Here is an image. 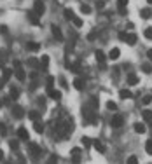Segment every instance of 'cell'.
I'll use <instances>...</instances> for the list:
<instances>
[{
    "label": "cell",
    "mask_w": 152,
    "mask_h": 164,
    "mask_svg": "<svg viewBox=\"0 0 152 164\" xmlns=\"http://www.w3.org/2000/svg\"><path fill=\"white\" fill-rule=\"evenodd\" d=\"M7 129H5V124H0V134H5Z\"/></svg>",
    "instance_id": "cell-45"
},
{
    "label": "cell",
    "mask_w": 152,
    "mask_h": 164,
    "mask_svg": "<svg viewBox=\"0 0 152 164\" xmlns=\"http://www.w3.org/2000/svg\"><path fill=\"white\" fill-rule=\"evenodd\" d=\"M59 84H61V86H63V87H68V86H67V80H65V79H63V77H59Z\"/></svg>",
    "instance_id": "cell-46"
},
{
    "label": "cell",
    "mask_w": 152,
    "mask_h": 164,
    "mask_svg": "<svg viewBox=\"0 0 152 164\" xmlns=\"http://www.w3.org/2000/svg\"><path fill=\"white\" fill-rule=\"evenodd\" d=\"M136 163H138V159H136L135 155H131V157L128 159V164H136Z\"/></svg>",
    "instance_id": "cell-41"
},
{
    "label": "cell",
    "mask_w": 152,
    "mask_h": 164,
    "mask_svg": "<svg viewBox=\"0 0 152 164\" xmlns=\"http://www.w3.org/2000/svg\"><path fill=\"white\" fill-rule=\"evenodd\" d=\"M88 107H89V108H93V110H96V108H98V100H96V98H89Z\"/></svg>",
    "instance_id": "cell-22"
},
{
    "label": "cell",
    "mask_w": 152,
    "mask_h": 164,
    "mask_svg": "<svg viewBox=\"0 0 152 164\" xmlns=\"http://www.w3.org/2000/svg\"><path fill=\"white\" fill-rule=\"evenodd\" d=\"M142 115H143V121H147V122H151L152 121V112L151 110H143Z\"/></svg>",
    "instance_id": "cell-21"
},
{
    "label": "cell",
    "mask_w": 152,
    "mask_h": 164,
    "mask_svg": "<svg viewBox=\"0 0 152 164\" xmlns=\"http://www.w3.org/2000/svg\"><path fill=\"white\" fill-rule=\"evenodd\" d=\"M38 115H40V113H38L37 110H33V112H30V113H28V117H30L32 121H37V119H38Z\"/></svg>",
    "instance_id": "cell-33"
},
{
    "label": "cell",
    "mask_w": 152,
    "mask_h": 164,
    "mask_svg": "<svg viewBox=\"0 0 152 164\" xmlns=\"http://www.w3.org/2000/svg\"><path fill=\"white\" fill-rule=\"evenodd\" d=\"M138 82H140V79H138L135 73H130V75H128V84H130V86H135V84H138Z\"/></svg>",
    "instance_id": "cell-15"
},
{
    "label": "cell",
    "mask_w": 152,
    "mask_h": 164,
    "mask_svg": "<svg viewBox=\"0 0 152 164\" xmlns=\"http://www.w3.org/2000/svg\"><path fill=\"white\" fill-rule=\"evenodd\" d=\"M18 138H21V140H30V134H28V131H26V128H19L18 129Z\"/></svg>",
    "instance_id": "cell-6"
},
{
    "label": "cell",
    "mask_w": 152,
    "mask_h": 164,
    "mask_svg": "<svg viewBox=\"0 0 152 164\" xmlns=\"http://www.w3.org/2000/svg\"><path fill=\"white\" fill-rule=\"evenodd\" d=\"M107 108H109V110H115V108H117V103H115V101H107Z\"/></svg>",
    "instance_id": "cell-36"
},
{
    "label": "cell",
    "mask_w": 152,
    "mask_h": 164,
    "mask_svg": "<svg viewBox=\"0 0 152 164\" xmlns=\"http://www.w3.org/2000/svg\"><path fill=\"white\" fill-rule=\"evenodd\" d=\"M18 96H19V89H18V87H11V98H12V100H16Z\"/></svg>",
    "instance_id": "cell-31"
},
{
    "label": "cell",
    "mask_w": 152,
    "mask_h": 164,
    "mask_svg": "<svg viewBox=\"0 0 152 164\" xmlns=\"http://www.w3.org/2000/svg\"><path fill=\"white\" fill-rule=\"evenodd\" d=\"M28 21L32 23V25H40V19H38V14H35V11H30L28 12Z\"/></svg>",
    "instance_id": "cell-5"
},
{
    "label": "cell",
    "mask_w": 152,
    "mask_h": 164,
    "mask_svg": "<svg viewBox=\"0 0 152 164\" xmlns=\"http://www.w3.org/2000/svg\"><path fill=\"white\" fill-rule=\"evenodd\" d=\"M14 68H16V79H18L19 82H25V80H26V73H25V70H23V68H21V65H18V66H14Z\"/></svg>",
    "instance_id": "cell-3"
},
{
    "label": "cell",
    "mask_w": 152,
    "mask_h": 164,
    "mask_svg": "<svg viewBox=\"0 0 152 164\" xmlns=\"http://www.w3.org/2000/svg\"><path fill=\"white\" fill-rule=\"evenodd\" d=\"M47 163H49V164H54V163H58V157H56V155H51Z\"/></svg>",
    "instance_id": "cell-42"
},
{
    "label": "cell",
    "mask_w": 152,
    "mask_h": 164,
    "mask_svg": "<svg viewBox=\"0 0 152 164\" xmlns=\"http://www.w3.org/2000/svg\"><path fill=\"white\" fill-rule=\"evenodd\" d=\"M33 11H35V14H38V16H42V14H44L46 5H44V2H42V0H35V2H33Z\"/></svg>",
    "instance_id": "cell-2"
},
{
    "label": "cell",
    "mask_w": 152,
    "mask_h": 164,
    "mask_svg": "<svg viewBox=\"0 0 152 164\" xmlns=\"http://www.w3.org/2000/svg\"><path fill=\"white\" fill-rule=\"evenodd\" d=\"M147 2H149V4H151V5H152V0H147Z\"/></svg>",
    "instance_id": "cell-50"
},
{
    "label": "cell",
    "mask_w": 152,
    "mask_h": 164,
    "mask_svg": "<svg viewBox=\"0 0 152 164\" xmlns=\"http://www.w3.org/2000/svg\"><path fill=\"white\" fill-rule=\"evenodd\" d=\"M110 124H112V128H121L124 124V117L121 113H115L114 117H112V121H110Z\"/></svg>",
    "instance_id": "cell-1"
},
{
    "label": "cell",
    "mask_w": 152,
    "mask_h": 164,
    "mask_svg": "<svg viewBox=\"0 0 152 164\" xmlns=\"http://www.w3.org/2000/svg\"><path fill=\"white\" fill-rule=\"evenodd\" d=\"M53 84H54V77H53V75H49V77L46 79V86H47V89H49V87H53Z\"/></svg>",
    "instance_id": "cell-27"
},
{
    "label": "cell",
    "mask_w": 152,
    "mask_h": 164,
    "mask_svg": "<svg viewBox=\"0 0 152 164\" xmlns=\"http://www.w3.org/2000/svg\"><path fill=\"white\" fill-rule=\"evenodd\" d=\"M142 68H143V72H145V73H152V66H151V65H143Z\"/></svg>",
    "instance_id": "cell-38"
},
{
    "label": "cell",
    "mask_w": 152,
    "mask_h": 164,
    "mask_svg": "<svg viewBox=\"0 0 152 164\" xmlns=\"http://www.w3.org/2000/svg\"><path fill=\"white\" fill-rule=\"evenodd\" d=\"M124 42H128L130 46H135L136 44V35L135 33H126V40Z\"/></svg>",
    "instance_id": "cell-14"
},
{
    "label": "cell",
    "mask_w": 152,
    "mask_h": 164,
    "mask_svg": "<svg viewBox=\"0 0 152 164\" xmlns=\"http://www.w3.org/2000/svg\"><path fill=\"white\" fill-rule=\"evenodd\" d=\"M151 101H152V96H151V94H147V96H143V98H142V103H143V105H149Z\"/></svg>",
    "instance_id": "cell-35"
},
{
    "label": "cell",
    "mask_w": 152,
    "mask_h": 164,
    "mask_svg": "<svg viewBox=\"0 0 152 164\" xmlns=\"http://www.w3.org/2000/svg\"><path fill=\"white\" fill-rule=\"evenodd\" d=\"M38 65H40V61H38L37 58H28V66H32V68H37Z\"/></svg>",
    "instance_id": "cell-19"
},
{
    "label": "cell",
    "mask_w": 152,
    "mask_h": 164,
    "mask_svg": "<svg viewBox=\"0 0 152 164\" xmlns=\"http://www.w3.org/2000/svg\"><path fill=\"white\" fill-rule=\"evenodd\" d=\"M140 16H142V19H149L152 16L151 9H142V11H140Z\"/></svg>",
    "instance_id": "cell-20"
},
{
    "label": "cell",
    "mask_w": 152,
    "mask_h": 164,
    "mask_svg": "<svg viewBox=\"0 0 152 164\" xmlns=\"http://www.w3.org/2000/svg\"><path fill=\"white\" fill-rule=\"evenodd\" d=\"M133 128H135V133H138V134H143V133L147 131V129H145V124H142V122H136Z\"/></svg>",
    "instance_id": "cell-13"
},
{
    "label": "cell",
    "mask_w": 152,
    "mask_h": 164,
    "mask_svg": "<svg viewBox=\"0 0 152 164\" xmlns=\"http://www.w3.org/2000/svg\"><path fill=\"white\" fill-rule=\"evenodd\" d=\"M117 7H119V11L121 9H126L128 7V0H117Z\"/></svg>",
    "instance_id": "cell-28"
},
{
    "label": "cell",
    "mask_w": 152,
    "mask_h": 164,
    "mask_svg": "<svg viewBox=\"0 0 152 164\" xmlns=\"http://www.w3.org/2000/svg\"><path fill=\"white\" fill-rule=\"evenodd\" d=\"M26 51L37 53V51H40V44H37V42H28V44H26Z\"/></svg>",
    "instance_id": "cell-7"
},
{
    "label": "cell",
    "mask_w": 152,
    "mask_h": 164,
    "mask_svg": "<svg viewBox=\"0 0 152 164\" xmlns=\"http://www.w3.org/2000/svg\"><path fill=\"white\" fill-rule=\"evenodd\" d=\"M84 86H86V84H84V80H82V79H79V77H77L75 80H74V87H75L77 91H82V89H84Z\"/></svg>",
    "instance_id": "cell-12"
},
{
    "label": "cell",
    "mask_w": 152,
    "mask_h": 164,
    "mask_svg": "<svg viewBox=\"0 0 152 164\" xmlns=\"http://www.w3.org/2000/svg\"><path fill=\"white\" fill-rule=\"evenodd\" d=\"M147 58L152 61V49H149V51H147Z\"/></svg>",
    "instance_id": "cell-48"
},
{
    "label": "cell",
    "mask_w": 152,
    "mask_h": 164,
    "mask_svg": "<svg viewBox=\"0 0 152 164\" xmlns=\"http://www.w3.org/2000/svg\"><path fill=\"white\" fill-rule=\"evenodd\" d=\"M11 75H12V70L5 68V70H4V77H2V80H4V82H5V80H9V79H11Z\"/></svg>",
    "instance_id": "cell-24"
},
{
    "label": "cell",
    "mask_w": 152,
    "mask_h": 164,
    "mask_svg": "<svg viewBox=\"0 0 152 164\" xmlns=\"http://www.w3.org/2000/svg\"><path fill=\"white\" fill-rule=\"evenodd\" d=\"M145 152H147L149 155H152V140L145 142Z\"/></svg>",
    "instance_id": "cell-29"
},
{
    "label": "cell",
    "mask_w": 152,
    "mask_h": 164,
    "mask_svg": "<svg viewBox=\"0 0 152 164\" xmlns=\"http://www.w3.org/2000/svg\"><path fill=\"white\" fill-rule=\"evenodd\" d=\"M65 18L72 19V18H74V11H72V9H65Z\"/></svg>",
    "instance_id": "cell-34"
},
{
    "label": "cell",
    "mask_w": 152,
    "mask_h": 164,
    "mask_svg": "<svg viewBox=\"0 0 152 164\" xmlns=\"http://www.w3.org/2000/svg\"><path fill=\"white\" fill-rule=\"evenodd\" d=\"M51 30H53V35H54L56 40H63V33H61V30L58 28L56 25H53V26H51Z\"/></svg>",
    "instance_id": "cell-9"
},
{
    "label": "cell",
    "mask_w": 152,
    "mask_h": 164,
    "mask_svg": "<svg viewBox=\"0 0 152 164\" xmlns=\"http://www.w3.org/2000/svg\"><path fill=\"white\" fill-rule=\"evenodd\" d=\"M72 23L75 25L77 28H80V26H82V19H80V18H75V16L72 18Z\"/></svg>",
    "instance_id": "cell-32"
},
{
    "label": "cell",
    "mask_w": 152,
    "mask_h": 164,
    "mask_svg": "<svg viewBox=\"0 0 152 164\" xmlns=\"http://www.w3.org/2000/svg\"><path fill=\"white\" fill-rule=\"evenodd\" d=\"M9 145H11V148H12V150H16V148L19 147V143H18V142H14V140H12V142H9Z\"/></svg>",
    "instance_id": "cell-40"
},
{
    "label": "cell",
    "mask_w": 152,
    "mask_h": 164,
    "mask_svg": "<svg viewBox=\"0 0 152 164\" xmlns=\"http://www.w3.org/2000/svg\"><path fill=\"white\" fill-rule=\"evenodd\" d=\"M96 38V32H91L89 35H88V40H95Z\"/></svg>",
    "instance_id": "cell-44"
},
{
    "label": "cell",
    "mask_w": 152,
    "mask_h": 164,
    "mask_svg": "<svg viewBox=\"0 0 152 164\" xmlns=\"http://www.w3.org/2000/svg\"><path fill=\"white\" fill-rule=\"evenodd\" d=\"M143 35H145V38H147V40H152V26H147V28H145Z\"/></svg>",
    "instance_id": "cell-25"
},
{
    "label": "cell",
    "mask_w": 152,
    "mask_h": 164,
    "mask_svg": "<svg viewBox=\"0 0 152 164\" xmlns=\"http://www.w3.org/2000/svg\"><path fill=\"white\" fill-rule=\"evenodd\" d=\"M80 12H82V14H89V12H91V7H89L88 4H82V5H80Z\"/></svg>",
    "instance_id": "cell-26"
},
{
    "label": "cell",
    "mask_w": 152,
    "mask_h": 164,
    "mask_svg": "<svg viewBox=\"0 0 152 164\" xmlns=\"http://www.w3.org/2000/svg\"><path fill=\"white\" fill-rule=\"evenodd\" d=\"M103 7H105V2L103 0H98L96 2V9H103Z\"/></svg>",
    "instance_id": "cell-39"
},
{
    "label": "cell",
    "mask_w": 152,
    "mask_h": 164,
    "mask_svg": "<svg viewBox=\"0 0 152 164\" xmlns=\"http://www.w3.org/2000/svg\"><path fill=\"white\" fill-rule=\"evenodd\" d=\"M2 159H4V152L0 150V161H2Z\"/></svg>",
    "instance_id": "cell-49"
},
{
    "label": "cell",
    "mask_w": 152,
    "mask_h": 164,
    "mask_svg": "<svg viewBox=\"0 0 152 164\" xmlns=\"http://www.w3.org/2000/svg\"><path fill=\"white\" fill-rule=\"evenodd\" d=\"M80 152H82V150H80V148H72V155H79V154H80Z\"/></svg>",
    "instance_id": "cell-43"
},
{
    "label": "cell",
    "mask_w": 152,
    "mask_h": 164,
    "mask_svg": "<svg viewBox=\"0 0 152 164\" xmlns=\"http://www.w3.org/2000/svg\"><path fill=\"white\" fill-rule=\"evenodd\" d=\"M0 107H2V100H0Z\"/></svg>",
    "instance_id": "cell-51"
},
{
    "label": "cell",
    "mask_w": 152,
    "mask_h": 164,
    "mask_svg": "<svg viewBox=\"0 0 152 164\" xmlns=\"http://www.w3.org/2000/svg\"><path fill=\"white\" fill-rule=\"evenodd\" d=\"M131 96H133V94H131L130 89H121V91H119V98H121V100H126V98H131Z\"/></svg>",
    "instance_id": "cell-16"
},
{
    "label": "cell",
    "mask_w": 152,
    "mask_h": 164,
    "mask_svg": "<svg viewBox=\"0 0 152 164\" xmlns=\"http://www.w3.org/2000/svg\"><path fill=\"white\" fill-rule=\"evenodd\" d=\"M119 40H122V42L126 40V33H124V32H121V33H119Z\"/></svg>",
    "instance_id": "cell-47"
},
{
    "label": "cell",
    "mask_w": 152,
    "mask_h": 164,
    "mask_svg": "<svg viewBox=\"0 0 152 164\" xmlns=\"http://www.w3.org/2000/svg\"><path fill=\"white\" fill-rule=\"evenodd\" d=\"M93 147H95L98 152H105V145H103L101 142H95V143H93Z\"/></svg>",
    "instance_id": "cell-23"
},
{
    "label": "cell",
    "mask_w": 152,
    "mask_h": 164,
    "mask_svg": "<svg viewBox=\"0 0 152 164\" xmlns=\"http://www.w3.org/2000/svg\"><path fill=\"white\" fill-rule=\"evenodd\" d=\"M80 142H82V143H84V147H91V140H89V138H88V136H84V138H82V140H80Z\"/></svg>",
    "instance_id": "cell-37"
},
{
    "label": "cell",
    "mask_w": 152,
    "mask_h": 164,
    "mask_svg": "<svg viewBox=\"0 0 152 164\" xmlns=\"http://www.w3.org/2000/svg\"><path fill=\"white\" fill-rule=\"evenodd\" d=\"M12 115H14L16 119H21V117H23V108H21L19 105H14V107H12Z\"/></svg>",
    "instance_id": "cell-11"
},
{
    "label": "cell",
    "mask_w": 152,
    "mask_h": 164,
    "mask_svg": "<svg viewBox=\"0 0 152 164\" xmlns=\"http://www.w3.org/2000/svg\"><path fill=\"white\" fill-rule=\"evenodd\" d=\"M119 56H121V51H119V49H117V47H114V49H112V51H110V53H109V58H110V59H112V61H115V59H117V58H119Z\"/></svg>",
    "instance_id": "cell-17"
},
{
    "label": "cell",
    "mask_w": 152,
    "mask_h": 164,
    "mask_svg": "<svg viewBox=\"0 0 152 164\" xmlns=\"http://www.w3.org/2000/svg\"><path fill=\"white\" fill-rule=\"evenodd\" d=\"M33 129H35V133L40 134V133L44 131V124H42V122H38V121H33Z\"/></svg>",
    "instance_id": "cell-18"
},
{
    "label": "cell",
    "mask_w": 152,
    "mask_h": 164,
    "mask_svg": "<svg viewBox=\"0 0 152 164\" xmlns=\"http://www.w3.org/2000/svg\"><path fill=\"white\" fill-rule=\"evenodd\" d=\"M47 96H49V98H53V100H61V92L54 91L53 87H49V89H47Z\"/></svg>",
    "instance_id": "cell-8"
},
{
    "label": "cell",
    "mask_w": 152,
    "mask_h": 164,
    "mask_svg": "<svg viewBox=\"0 0 152 164\" xmlns=\"http://www.w3.org/2000/svg\"><path fill=\"white\" fill-rule=\"evenodd\" d=\"M47 65H49V56H42V59H40V66H44V68H46V66H47Z\"/></svg>",
    "instance_id": "cell-30"
},
{
    "label": "cell",
    "mask_w": 152,
    "mask_h": 164,
    "mask_svg": "<svg viewBox=\"0 0 152 164\" xmlns=\"http://www.w3.org/2000/svg\"><path fill=\"white\" fill-rule=\"evenodd\" d=\"M28 147H30V154H32V157H33V159H37L38 155H40V147H38L37 143H33V142H32Z\"/></svg>",
    "instance_id": "cell-4"
},
{
    "label": "cell",
    "mask_w": 152,
    "mask_h": 164,
    "mask_svg": "<svg viewBox=\"0 0 152 164\" xmlns=\"http://www.w3.org/2000/svg\"><path fill=\"white\" fill-rule=\"evenodd\" d=\"M95 59L100 63V65H105V59H107V58H105V54H103V51H96V53H95Z\"/></svg>",
    "instance_id": "cell-10"
}]
</instances>
